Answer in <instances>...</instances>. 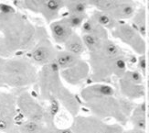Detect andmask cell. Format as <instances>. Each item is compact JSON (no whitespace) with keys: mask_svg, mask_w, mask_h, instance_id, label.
Instances as JSON below:
<instances>
[{"mask_svg":"<svg viewBox=\"0 0 149 133\" xmlns=\"http://www.w3.org/2000/svg\"><path fill=\"white\" fill-rule=\"evenodd\" d=\"M123 132H124V129H123L122 126H120L119 124L109 125L107 133H123Z\"/></svg>","mask_w":149,"mask_h":133,"instance_id":"cb8c5ba5","label":"cell"},{"mask_svg":"<svg viewBox=\"0 0 149 133\" xmlns=\"http://www.w3.org/2000/svg\"><path fill=\"white\" fill-rule=\"evenodd\" d=\"M115 96V90L112 85L105 83H94L89 84L81 91V97L84 103L102 96Z\"/></svg>","mask_w":149,"mask_h":133,"instance_id":"30bf717a","label":"cell"},{"mask_svg":"<svg viewBox=\"0 0 149 133\" xmlns=\"http://www.w3.org/2000/svg\"><path fill=\"white\" fill-rule=\"evenodd\" d=\"M131 25L144 38L146 37L147 18H146V11L144 6H140L139 8H137L136 12L134 13V17L131 18Z\"/></svg>","mask_w":149,"mask_h":133,"instance_id":"ac0fdd59","label":"cell"},{"mask_svg":"<svg viewBox=\"0 0 149 133\" xmlns=\"http://www.w3.org/2000/svg\"><path fill=\"white\" fill-rule=\"evenodd\" d=\"M88 4L97 10L103 11L113 17L115 20L122 22L131 19L137 10L134 1H118V0H93Z\"/></svg>","mask_w":149,"mask_h":133,"instance_id":"3957f363","label":"cell"},{"mask_svg":"<svg viewBox=\"0 0 149 133\" xmlns=\"http://www.w3.org/2000/svg\"><path fill=\"white\" fill-rule=\"evenodd\" d=\"M42 133H60V132H59V129L54 128V127L53 128H49V127L46 128V127H45Z\"/></svg>","mask_w":149,"mask_h":133,"instance_id":"484cf974","label":"cell"},{"mask_svg":"<svg viewBox=\"0 0 149 133\" xmlns=\"http://www.w3.org/2000/svg\"><path fill=\"white\" fill-rule=\"evenodd\" d=\"M138 71L144 76L146 75V55H141V56H139V59H138Z\"/></svg>","mask_w":149,"mask_h":133,"instance_id":"603a6c76","label":"cell"},{"mask_svg":"<svg viewBox=\"0 0 149 133\" xmlns=\"http://www.w3.org/2000/svg\"><path fill=\"white\" fill-rule=\"evenodd\" d=\"M149 41V17L147 18V25H146V35Z\"/></svg>","mask_w":149,"mask_h":133,"instance_id":"83f0119b","label":"cell"},{"mask_svg":"<svg viewBox=\"0 0 149 133\" xmlns=\"http://www.w3.org/2000/svg\"><path fill=\"white\" fill-rule=\"evenodd\" d=\"M0 26H1V19H0Z\"/></svg>","mask_w":149,"mask_h":133,"instance_id":"1f68e13d","label":"cell"},{"mask_svg":"<svg viewBox=\"0 0 149 133\" xmlns=\"http://www.w3.org/2000/svg\"><path fill=\"white\" fill-rule=\"evenodd\" d=\"M80 60H81L80 57L72 54V53H70L67 51H62L57 53L54 63L59 67L60 71H64L76 64Z\"/></svg>","mask_w":149,"mask_h":133,"instance_id":"2e32d148","label":"cell"},{"mask_svg":"<svg viewBox=\"0 0 149 133\" xmlns=\"http://www.w3.org/2000/svg\"><path fill=\"white\" fill-rule=\"evenodd\" d=\"M90 18L96 23H98L100 26H102V28H104L106 30L110 31H112L116 27V25L119 23V21L115 20L113 17H111L107 13L97 9L93 12V14L91 15Z\"/></svg>","mask_w":149,"mask_h":133,"instance_id":"9a60e30c","label":"cell"},{"mask_svg":"<svg viewBox=\"0 0 149 133\" xmlns=\"http://www.w3.org/2000/svg\"><path fill=\"white\" fill-rule=\"evenodd\" d=\"M113 37L129 46L139 56L146 53V41L134 27L126 22H119L111 31Z\"/></svg>","mask_w":149,"mask_h":133,"instance_id":"277c9868","label":"cell"},{"mask_svg":"<svg viewBox=\"0 0 149 133\" xmlns=\"http://www.w3.org/2000/svg\"><path fill=\"white\" fill-rule=\"evenodd\" d=\"M109 124L95 116H76L70 127L72 133H107Z\"/></svg>","mask_w":149,"mask_h":133,"instance_id":"8992f818","label":"cell"},{"mask_svg":"<svg viewBox=\"0 0 149 133\" xmlns=\"http://www.w3.org/2000/svg\"><path fill=\"white\" fill-rule=\"evenodd\" d=\"M50 30L54 41L61 44H65V42L74 33L73 30L64 22L63 19L51 23Z\"/></svg>","mask_w":149,"mask_h":133,"instance_id":"7c38bea8","label":"cell"},{"mask_svg":"<svg viewBox=\"0 0 149 133\" xmlns=\"http://www.w3.org/2000/svg\"><path fill=\"white\" fill-rule=\"evenodd\" d=\"M123 133H146L144 130H139L136 129H128V130H124Z\"/></svg>","mask_w":149,"mask_h":133,"instance_id":"4316f807","label":"cell"},{"mask_svg":"<svg viewBox=\"0 0 149 133\" xmlns=\"http://www.w3.org/2000/svg\"><path fill=\"white\" fill-rule=\"evenodd\" d=\"M15 106L11 98L0 96V131L8 132L13 129Z\"/></svg>","mask_w":149,"mask_h":133,"instance_id":"9c48e42d","label":"cell"},{"mask_svg":"<svg viewBox=\"0 0 149 133\" xmlns=\"http://www.w3.org/2000/svg\"><path fill=\"white\" fill-rule=\"evenodd\" d=\"M31 56L38 64H50L55 62L57 52L49 42H42L34 49Z\"/></svg>","mask_w":149,"mask_h":133,"instance_id":"8fae6325","label":"cell"},{"mask_svg":"<svg viewBox=\"0 0 149 133\" xmlns=\"http://www.w3.org/2000/svg\"><path fill=\"white\" fill-rule=\"evenodd\" d=\"M117 58L109 57L101 51L90 53L88 63L91 68V80L93 83L107 84L114 76V65Z\"/></svg>","mask_w":149,"mask_h":133,"instance_id":"7a4b0ae2","label":"cell"},{"mask_svg":"<svg viewBox=\"0 0 149 133\" xmlns=\"http://www.w3.org/2000/svg\"><path fill=\"white\" fill-rule=\"evenodd\" d=\"M85 105L93 116L102 120L113 118L121 124H125L127 121L128 118L123 111L120 97H116V96L92 99L85 102Z\"/></svg>","mask_w":149,"mask_h":133,"instance_id":"6da1fadb","label":"cell"},{"mask_svg":"<svg viewBox=\"0 0 149 133\" xmlns=\"http://www.w3.org/2000/svg\"><path fill=\"white\" fill-rule=\"evenodd\" d=\"M64 47H65V51L72 53V54L78 57H81L83 54V52L86 51L85 45H84V42L82 41V38L75 32L65 42Z\"/></svg>","mask_w":149,"mask_h":133,"instance_id":"e0dca14e","label":"cell"},{"mask_svg":"<svg viewBox=\"0 0 149 133\" xmlns=\"http://www.w3.org/2000/svg\"><path fill=\"white\" fill-rule=\"evenodd\" d=\"M81 38L84 42V45H85L86 50H88L90 53L98 51L102 48L103 42L106 41V39H102L99 37L90 34H82Z\"/></svg>","mask_w":149,"mask_h":133,"instance_id":"ffe728a7","label":"cell"},{"mask_svg":"<svg viewBox=\"0 0 149 133\" xmlns=\"http://www.w3.org/2000/svg\"><path fill=\"white\" fill-rule=\"evenodd\" d=\"M147 60H148V63H149V51H148V55H147Z\"/></svg>","mask_w":149,"mask_h":133,"instance_id":"f546056e","label":"cell"},{"mask_svg":"<svg viewBox=\"0 0 149 133\" xmlns=\"http://www.w3.org/2000/svg\"><path fill=\"white\" fill-rule=\"evenodd\" d=\"M147 102L149 105V84H148V91H147Z\"/></svg>","mask_w":149,"mask_h":133,"instance_id":"f1b7e54d","label":"cell"},{"mask_svg":"<svg viewBox=\"0 0 149 133\" xmlns=\"http://www.w3.org/2000/svg\"><path fill=\"white\" fill-rule=\"evenodd\" d=\"M18 106L21 112L29 118L28 120L41 123L47 116L46 112L43 110L41 106L27 94L21 96L18 99Z\"/></svg>","mask_w":149,"mask_h":133,"instance_id":"ba28073f","label":"cell"},{"mask_svg":"<svg viewBox=\"0 0 149 133\" xmlns=\"http://www.w3.org/2000/svg\"><path fill=\"white\" fill-rule=\"evenodd\" d=\"M88 1H65V6L67 8L69 14L73 15H85L88 8Z\"/></svg>","mask_w":149,"mask_h":133,"instance_id":"44dd1931","label":"cell"},{"mask_svg":"<svg viewBox=\"0 0 149 133\" xmlns=\"http://www.w3.org/2000/svg\"><path fill=\"white\" fill-rule=\"evenodd\" d=\"M0 10H1L6 15H9V14H11V13L14 12V10H13V8H11V6H6V5H1V6H0Z\"/></svg>","mask_w":149,"mask_h":133,"instance_id":"d4e9b609","label":"cell"},{"mask_svg":"<svg viewBox=\"0 0 149 133\" xmlns=\"http://www.w3.org/2000/svg\"><path fill=\"white\" fill-rule=\"evenodd\" d=\"M147 6H148V9H149V1H148V4H147Z\"/></svg>","mask_w":149,"mask_h":133,"instance_id":"4dcf8cb0","label":"cell"},{"mask_svg":"<svg viewBox=\"0 0 149 133\" xmlns=\"http://www.w3.org/2000/svg\"><path fill=\"white\" fill-rule=\"evenodd\" d=\"M81 31L82 34H90L96 37H99L102 39H108V32L107 30L100 26L98 23H96L91 18H87V19L82 24Z\"/></svg>","mask_w":149,"mask_h":133,"instance_id":"5bb4252c","label":"cell"},{"mask_svg":"<svg viewBox=\"0 0 149 133\" xmlns=\"http://www.w3.org/2000/svg\"><path fill=\"white\" fill-rule=\"evenodd\" d=\"M146 103H140L134 106L131 115L130 121L133 125V129H136L139 130L146 131Z\"/></svg>","mask_w":149,"mask_h":133,"instance_id":"4fadbf2b","label":"cell"},{"mask_svg":"<svg viewBox=\"0 0 149 133\" xmlns=\"http://www.w3.org/2000/svg\"><path fill=\"white\" fill-rule=\"evenodd\" d=\"M91 75V68L88 62L80 60L76 64L64 71H61V76L65 81L72 85L82 84Z\"/></svg>","mask_w":149,"mask_h":133,"instance_id":"52a82bcc","label":"cell"},{"mask_svg":"<svg viewBox=\"0 0 149 133\" xmlns=\"http://www.w3.org/2000/svg\"><path fill=\"white\" fill-rule=\"evenodd\" d=\"M119 89L122 96L129 99H140L145 96L144 75L138 70H127L119 79Z\"/></svg>","mask_w":149,"mask_h":133,"instance_id":"5b68a950","label":"cell"},{"mask_svg":"<svg viewBox=\"0 0 149 133\" xmlns=\"http://www.w3.org/2000/svg\"><path fill=\"white\" fill-rule=\"evenodd\" d=\"M64 22H65L69 27H70L72 30L81 28L84 21L87 19V15H73V14H69L65 18H62Z\"/></svg>","mask_w":149,"mask_h":133,"instance_id":"7402d4cb","label":"cell"},{"mask_svg":"<svg viewBox=\"0 0 149 133\" xmlns=\"http://www.w3.org/2000/svg\"><path fill=\"white\" fill-rule=\"evenodd\" d=\"M40 6L46 18H48V19H52L58 15L63 6H65V1H59V0L40 1Z\"/></svg>","mask_w":149,"mask_h":133,"instance_id":"d6986e66","label":"cell"}]
</instances>
